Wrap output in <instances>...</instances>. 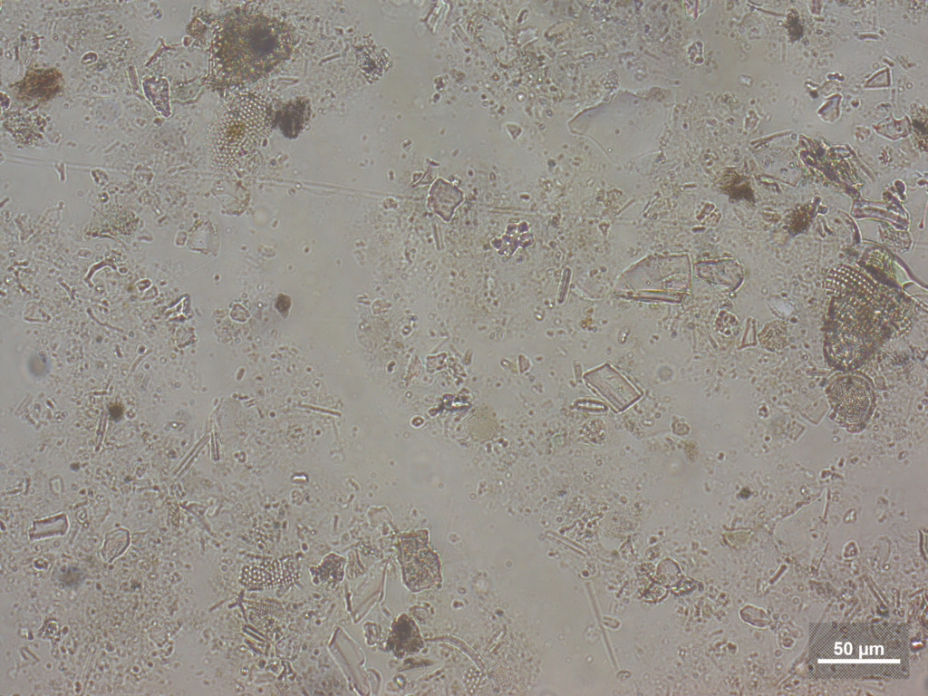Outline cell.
Masks as SVG:
<instances>
[{"instance_id": "3", "label": "cell", "mask_w": 928, "mask_h": 696, "mask_svg": "<svg viewBox=\"0 0 928 696\" xmlns=\"http://www.w3.org/2000/svg\"><path fill=\"white\" fill-rule=\"evenodd\" d=\"M272 111L254 94L239 95L227 104L214 130V149L226 167H245L268 134Z\"/></svg>"}, {"instance_id": "5", "label": "cell", "mask_w": 928, "mask_h": 696, "mask_svg": "<svg viewBox=\"0 0 928 696\" xmlns=\"http://www.w3.org/2000/svg\"><path fill=\"white\" fill-rule=\"evenodd\" d=\"M402 564L405 582L412 590L431 586L437 580L439 565L427 544L418 539L402 544Z\"/></svg>"}, {"instance_id": "4", "label": "cell", "mask_w": 928, "mask_h": 696, "mask_svg": "<svg viewBox=\"0 0 928 696\" xmlns=\"http://www.w3.org/2000/svg\"><path fill=\"white\" fill-rule=\"evenodd\" d=\"M826 396L831 418L846 430H863L875 408V393L869 382L853 373L840 374L829 382Z\"/></svg>"}, {"instance_id": "2", "label": "cell", "mask_w": 928, "mask_h": 696, "mask_svg": "<svg viewBox=\"0 0 928 696\" xmlns=\"http://www.w3.org/2000/svg\"><path fill=\"white\" fill-rule=\"evenodd\" d=\"M219 56L225 70L241 78H255L285 58L291 47L285 24L263 14L229 16L221 30Z\"/></svg>"}, {"instance_id": "1", "label": "cell", "mask_w": 928, "mask_h": 696, "mask_svg": "<svg viewBox=\"0 0 928 696\" xmlns=\"http://www.w3.org/2000/svg\"><path fill=\"white\" fill-rule=\"evenodd\" d=\"M829 307L825 350L830 363L848 371L861 366L887 340L910 326L913 311L898 292L853 267L838 266L827 274Z\"/></svg>"}]
</instances>
